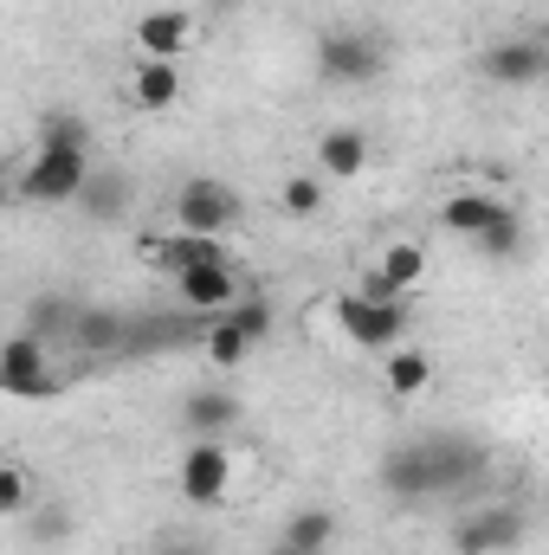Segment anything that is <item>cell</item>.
I'll use <instances>...</instances> for the list:
<instances>
[{
  "label": "cell",
  "instance_id": "ac0fdd59",
  "mask_svg": "<svg viewBox=\"0 0 549 555\" xmlns=\"http://www.w3.org/2000/svg\"><path fill=\"white\" fill-rule=\"evenodd\" d=\"M124 343H130V317L124 310H104V304H85L72 349H85V356H124Z\"/></svg>",
  "mask_w": 549,
  "mask_h": 555
},
{
  "label": "cell",
  "instance_id": "7c38bea8",
  "mask_svg": "<svg viewBox=\"0 0 549 555\" xmlns=\"http://www.w3.org/2000/svg\"><path fill=\"white\" fill-rule=\"evenodd\" d=\"M175 297H181V310L220 317V310H233L246 297V284H240V266H194V272L175 278Z\"/></svg>",
  "mask_w": 549,
  "mask_h": 555
},
{
  "label": "cell",
  "instance_id": "d6986e66",
  "mask_svg": "<svg viewBox=\"0 0 549 555\" xmlns=\"http://www.w3.org/2000/svg\"><path fill=\"white\" fill-rule=\"evenodd\" d=\"M278 543L297 555H323L336 543V511H323V504H304V511H291L284 517V530H278Z\"/></svg>",
  "mask_w": 549,
  "mask_h": 555
},
{
  "label": "cell",
  "instance_id": "52a82bcc",
  "mask_svg": "<svg viewBox=\"0 0 549 555\" xmlns=\"http://www.w3.org/2000/svg\"><path fill=\"white\" fill-rule=\"evenodd\" d=\"M524 537H531L524 504H472L452 524V555H511Z\"/></svg>",
  "mask_w": 549,
  "mask_h": 555
},
{
  "label": "cell",
  "instance_id": "9c48e42d",
  "mask_svg": "<svg viewBox=\"0 0 549 555\" xmlns=\"http://www.w3.org/2000/svg\"><path fill=\"white\" fill-rule=\"evenodd\" d=\"M175 491H181L194 511L227 504V491H233V452H227L220 439H194V446L181 452V465H175Z\"/></svg>",
  "mask_w": 549,
  "mask_h": 555
},
{
  "label": "cell",
  "instance_id": "4fadbf2b",
  "mask_svg": "<svg viewBox=\"0 0 549 555\" xmlns=\"http://www.w3.org/2000/svg\"><path fill=\"white\" fill-rule=\"evenodd\" d=\"M511 214H518V207H511L505 194H491V188H459V194H446L439 227L459 233V240H478V233H491V227L511 220Z\"/></svg>",
  "mask_w": 549,
  "mask_h": 555
},
{
  "label": "cell",
  "instance_id": "9a60e30c",
  "mask_svg": "<svg viewBox=\"0 0 549 555\" xmlns=\"http://www.w3.org/2000/svg\"><path fill=\"white\" fill-rule=\"evenodd\" d=\"M240 420H246L240 395L220 388V382H207V388H194V395L181 401V433H194V439H220V433H233Z\"/></svg>",
  "mask_w": 549,
  "mask_h": 555
},
{
  "label": "cell",
  "instance_id": "3957f363",
  "mask_svg": "<svg viewBox=\"0 0 549 555\" xmlns=\"http://www.w3.org/2000/svg\"><path fill=\"white\" fill-rule=\"evenodd\" d=\"M310 65H317V78H323V85L349 91V85H375V78L388 72V46H382L369 26H323V33H317V52H310Z\"/></svg>",
  "mask_w": 549,
  "mask_h": 555
},
{
  "label": "cell",
  "instance_id": "ffe728a7",
  "mask_svg": "<svg viewBox=\"0 0 549 555\" xmlns=\"http://www.w3.org/2000/svg\"><path fill=\"white\" fill-rule=\"evenodd\" d=\"M130 201H137V181H130L124 168H98V175H91V188L78 194V207H85L91 220H124V214H130Z\"/></svg>",
  "mask_w": 549,
  "mask_h": 555
},
{
  "label": "cell",
  "instance_id": "7a4b0ae2",
  "mask_svg": "<svg viewBox=\"0 0 549 555\" xmlns=\"http://www.w3.org/2000/svg\"><path fill=\"white\" fill-rule=\"evenodd\" d=\"M91 149H39L13 168V194L33 207H78V194L91 188Z\"/></svg>",
  "mask_w": 549,
  "mask_h": 555
},
{
  "label": "cell",
  "instance_id": "7402d4cb",
  "mask_svg": "<svg viewBox=\"0 0 549 555\" xmlns=\"http://www.w3.org/2000/svg\"><path fill=\"white\" fill-rule=\"evenodd\" d=\"M78 317H85V304H72V297H33V310H26L20 330H33L39 343H72Z\"/></svg>",
  "mask_w": 549,
  "mask_h": 555
},
{
  "label": "cell",
  "instance_id": "4316f807",
  "mask_svg": "<svg viewBox=\"0 0 549 555\" xmlns=\"http://www.w3.org/2000/svg\"><path fill=\"white\" fill-rule=\"evenodd\" d=\"M26 504H33V472H26V465H0V517L20 524Z\"/></svg>",
  "mask_w": 549,
  "mask_h": 555
},
{
  "label": "cell",
  "instance_id": "e0dca14e",
  "mask_svg": "<svg viewBox=\"0 0 549 555\" xmlns=\"http://www.w3.org/2000/svg\"><path fill=\"white\" fill-rule=\"evenodd\" d=\"M130 104L137 111H175L181 104V65H168V59H137V72H130Z\"/></svg>",
  "mask_w": 549,
  "mask_h": 555
},
{
  "label": "cell",
  "instance_id": "f1b7e54d",
  "mask_svg": "<svg viewBox=\"0 0 549 555\" xmlns=\"http://www.w3.org/2000/svg\"><path fill=\"white\" fill-rule=\"evenodd\" d=\"M149 555H214V550H207L201 537H188V530H162V537H155V550H149Z\"/></svg>",
  "mask_w": 549,
  "mask_h": 555
},
{
  "label": "cell",
  "instance_id": "30bf717a",
  "mask_svg": "<svg viewBox=\"0 0 549 555\" xmlns=\"http://www.w3.org/2000/svg\"><path fill=\"white\" fill-rule=\"evenodd\" d=\"M478 78L505 85V91H531V85L549 78V46L531 39V33H511V39H498V46L478 52Z\"/></svg>",
  "mask_w": 549,
  "mask_h": 555
},
{
  "label": "cell",
  "instance_id": "44dd1931",
  "mask_svg": "<svg viewBox=\"0 0 549 555\" xmlns=\"http://www.w3.org/2000/svg\"><path fill=\"white\" fill-rule=\"evenodd\" d=\"M382 382H388V395H395V401L426 395V382H433V356H426V349H413V343L388 349V362H382Z\"/></svg>",
  "mask_w": 549,
  "mask_h": 555
},
{
  "label": "cell",
  "instance_id": "484cf974",
  "mask_svg": "<svg viewBox=\"0 0 549 555\" xmlns=\"http://www.w3.org/2000/svg\"><path fill=\"white\" fill-rule=\"evenodd\" d=\"M201 356H207V369H240V362L253 356V343H246L233 323H220V317H214V323H207V336H201Z\"/></svg>",
  "mask_w": 549,
  "mask_h": 555
},
{
  "label": "cell",
  "instance_id": "277c9868",
  "mask_svg": "<svg viewBox=\"0 0 549 555\" xmlns=\"http://www.w3.org/2000/svg\"><path fill=\"white\" fill-rule=\"evenodd\" d=\"M336 330L356 343V349H401L413 330V297H336Z\"/></svg>",
  "mask_w": 549,
  "mask_h": 555
},
{
  "label": "cell",
  "instance_id": "6da1fadb",
  "mask_svg": "<svg viewBox=\"0 0 549 555\" xmlns=\"http://www.w3.org/2000/svg\"><path fill=\"white\" fill-rule=\"evenodd\" d=\"M491 472V452L452 426H433V433H413L401 446L382 452L375 465V485L382 498L395 504H433V498H459V491H478Z\"/></svg>",
  "mask_w": 549,
  "mask_h": 555
},
{
  "label": "cell",
  "instance_id": "cb8c5ba5",
  "mask_svg": "<svg viewBox=\"0 0 549 555\" xmlns=\"http://www.w3.org/2000/svg\"><path fill=\"white\" fill-rule=\"evenodd\" d=\"M39 149H91V124L78 117V111H46L39 117V130H33Z\"/></svg>",
  "mask_w": 549,
  "mask_h": 555
},
{
  "label": "cell",
  "instance_id": "5b68a950",
  "mask_svg": "<svg viewBox=\"0 0 549 555\" xmlns=\"http://www.w3.org/2000/svg\"><path fill=\"white\" fill-rule=\"evenodd\" d=\"M168 214H175L181 233H220V240H227V227H240V194H233V181H220V175H188V181L168 194Z\"/></svg>",
  "mask_w": 549,
  "mask_h": 555
},
{
  "label": "cell",
  "instance_id": "83f0119b",
  "mask_svg": "<svg viewBox=\"0 0 549 555\" xmlns=\"http://www.w3.org/2000/svg\"><path fill=\"white\" fill-rule=\"evenodd\" d=\"M472 246H478V253H485V259H518V253H524V220H518V214H511V220H498V227H491V233H478V240H472Z\"/></svg>",
  "mask_w": 549,
  "mask_h": 555
},
{
  "label": "cell",
  "instance_id": "f546056e",
  "mask_svg": "<svg viewBox=\"0 0 549 555\" xmlns=\"http://www.w3.org/2000/svg\"><path fill=\"white\" fill-rule=\"evenodd\" d=\"M65 537H72V511H65V504L39 511V537H33V543H65Z\"/></svg>",
  "mask_w": 549,
  "mask_h": 555
},
{
  "label": "cell",
  "instance_id": "5bb4252c",
  "mask_svg": "<svg viewBox=\"0 0 549 555\" xmlns=\"http://www.w3.org/2000/svg\"><path fill=\"white\" fill-rule=\"evenodd\" d=\"M188 46H194V13H181V7H149V13L137 20V52L142 59L181 65Z\"/></svg>",
  "mask_w": 549,
  "mask_h": 555
},
{
  "label": "cell",
  "instance_id": "8992f818",
  "mask_svg": "<svg viewBox=\"0 0 549 555\" xmlns=\"http://www.w3.org/2000/svg\"><path fill=\"white\" fill-rule=\"evenodd\" d=\"M137 259L155 278H168V284H175L181 272H194V266H240V259L227 253L220 233H181V227H175V233H142Z\"/></svg>",
  "mask_w": 549,
  "mask_h": 555
},
{
  "label": "cell",
  "instance_id": "2e32d148",
  "mask_svg": "<svg viewBox=\"0 0 549 555\" xmlns=\"http://www.w3.org/2000/svg\"><path fill=\"white\" fill-rule=\"evenodd\" d=\"M369 168V130L362 124H330L317 137V175L323 181H356Z\"/></svg>",
  "mask_w": 549,
  "mask_h": 555
},
{
  "label": "cell",
  "instance_id": "8fae6325",
  "mask_svg": "<svg viewBox=\"0 0 549 555\" xmlns=\"http://www.w3.org/2000/svg\"><path fill=\"white\" fill-rule=\"evenodd\" d=\"M420 278H426V246H413V240H395V246H382V259L362 272V297H413L420 291Z\"/></svg>",
  "mask_w": 549,
  "mask_h": 555
},
{
  "label": "cell",
  "instance_id": "4dcf8cb0",
  "mask_svg": "<svg viewBox=\"0 0 549 555\" xmlns=\"http://www.w3.org/2000/svg\"><path fill=\"white\" fill-rule=\"evenodd\" d=\"M266 555H297V550H284V543H272V550H266Z\"/></svg>",
  "mask_w": 549,
  "mask_h": 555
},
{
  "label": "cell",
  "instance_id": "603a6c76",
  "mask_svg": "<svg viewBox=\"0 0 549 555\" xmlns=\"http://www.w3.org/2000/svg\"><path fill=\"white\" fill-rule=\"evenodd\" d=\"M220 323H233V330H240V336H246V343L259 349V343H266V336L278 330V304L266 297V291H246V297H240L233 310H220Z\"/></svg>",
  "mask_w": 549,
  "mask_h": 555
},
{
  "label": "cell",
  "instance_id": "d4e9b609",
  "mask_svg": "<svg viewBox=\"0 0 549 555\" xmlns=\"http://www.w3.org/2000/svg\"><path fill=\"white\" fill-rule=\"evenodd\" d=\"M278 207L291 214V220H310V214H323V175H284L278 181Z\"/></svg>",
  "mask_w": 549,
  "mask_h": 555
},
{
  "label": "cell",
  "instance_id": "ba28073f",
  "mask_svg": "<svg viewBox=\"0 0 549 555\" xmlns=\"http://www.w3.org/2000/svg\"><path fill=\"white\" fill-rule=\"evenodd\" d=\"M59 369H52V343H39L33 330H13L7 349H0V395L13 401H39V395H59Z\"/></svg>",
  "mask_w": 549,
  "mask_h": 555
}]
</instances>
